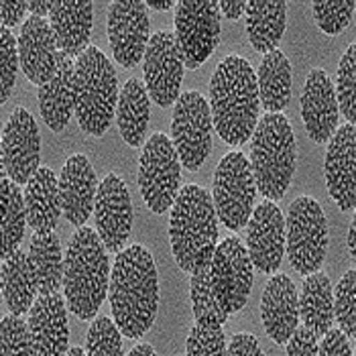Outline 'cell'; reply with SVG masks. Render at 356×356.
I'll return each instance as SVG.
<instances>
[{"instance_id": "1", "label": "cell", "mask_w": 356, "mask_h": 356, "mask_svg": "<svg viewBox=\"0 0 356 356\" xmlns=\"http://www.w3.org/2000/svg\"><path fill=\"white\" fill-rule=\"evenodd\" d=\"M108 298L114 322L127 338L137 340L153 326L159 307V281L147 248L131 245L116 254Z\"/></svg>"}, {"instance_id": "2", "label": "cell", "mask_w": 356, "mask_h": 356, "mask_svg": "<svg viewBox=\"0 0 356 356\" xmlns=\"http://www.w3.org/2000/svg\"><path fill=\"white\" fill-rule=\"evenodd\" d=\"M212 124L228 145H243L252 137L259 122V83L245 57L228 55L218 63L212 82Z\"/></svg>"}, {"instance_id": "3", "label": "cell", "mask_w": 356, "mask_h": 356, "mask_svg": "<svg viewBox=\"0 0 356 356\" xmlns=\"http://www.w3.org/2000/svg\"><path fill=\"white\" fill-rule=\"evenodd\" d=\"M169 238L181 271L192 273L212 263L218 247V214L208 190L190 184L177 192L171 206Z\"/></svg>"}, {"instance_id": "4", "label": "cell", "mask_w": 356, "mask_h": 356, "mask_svg": "<svg viewBox=\"0 0 356 356\" xmlns=\"http://www.w3.org/2000/svg\"><path fill=\"white\" fill-rule=\"evenodd\" d=\"M65 302L80 320L96 318L108 296L110 261L100 234L80 226L65 250Z\"/></svg>"}, {"instance_id": "5", "label": "cell", "mask_w": 356, "mask_h": 356, "mask_svg": "<svg viewBox=\"0 0 356 356\" xmlns=\"http://www.w3.org/2000/svg\"><path fill=\"white\" fill-rule=\"evenodd\" d=\"M250 171L257 190L267 200H281L296 171V135L281 112H267L252 133Z\"/></svg>"}, {"instance_id": "6", "label": "cell", "mask_w": 356, "mask_h": 356, "mask_svg": "<svg viewBox=\"0 0 356 356\" xmlns=\"http://www.w3.org/2000/svg\"><path fill=\"white\" fill-rule=\"evenodd\" d=\"M118 104L114 65L98 47H88L76 59V118L88 135L102 137Z\"/></svg>"}, {"instance_id": "7", "label": "cell", "mask_w": 356, "mask_h": 356, "mask_svg": "<svg viewBox=\"0 0 356 356\" xmlns=\"http://www.w3.org/2000/svg\"><path fill=\"white\" fill-rule=\"evenodd\" d=\"M328 247V224L322 206L302 195L291 202L285 218V248L291 267L302 275L320 271Z\"/></svg>"}, {"instance_id": "8", "label": "cell", "mask_w": 356, "mask_h": 356, "mask_svg": "<svg viewBox=\"0 0 356 356\" xmlns=\"http://www.w3.org/2000/svg\"><path fill=\"white\" fill-rule=\"evenodd\" d=\"M181 161L163 133L151 135L138 159V188L147 208L155 214L171 210L181 179Z\"/></svg>"}, {"instance_id": "9", "label": "cell", "mask_w": 356, "mask_h": 356, "mask_svg": "<svg viewBox=\"0 0 356 356\" xmlns=\"http://www.w3.org/2000/svg\"><path fill=\"white\" fill-rule=\"evenodd\" d=\"M257 184L248 159L241 151H232L220 159L214 175L212 202L218 220L228 230H243L254 210Z\"/></svg>"}, {"instance_id": "10", "label": "cell", "mask_w": 356, "mask_h": 356, "mask_svg": "<svg viewBox=\"0 0 356 356\" xmlns=\"http://www.w3.org/2000/svg\"><path fill=\"white\" fill-rule=\"evenodd\" d=\"M171 143L186 169L197 171L212 151V112L197 92L179 94L173 106Z\"/></svg>"}, {"instance_id": "11", "label": "cell", "mask_w": 356, "mask_h": 356, "mask_svg": "<svg viewBox=\"0 0 356 356\" xmlns=\"http://www.w3.org/2000/svg\"><path fill=\"white\" fill-rule=\"evenodd\" d=\"M216 0H188L175 6V39L186 67L197 70L220 43Z\"/></svg>"}, {"instance_id": "12", "label": "cell", "mask_w": 356, "mask_h": 356, "mask_svg": "<svg viewBox=\"0 0 356 356\" xmlns=\"http://www.w3.org/2000/svg\"><path fill=\"white\" fill-rule=\"evenodd\" d=\"M210 273L214 291L226 314H238L247 305L252 287V261L238 236H226L216 247Z\"/></svg>"}, {"instance_id": "13", "label": "cell", "mask_w": 356, "mask_h": 356, "mask_svg": "<svg viewBox=\"0 0 356 356\" xmlns=\"http://www.w3.org/2000/svg\"><path fill=\"white\" fill-rule=\"evenodd\" d=\"M145 88L149 98L159 106H171L179 98V86L184 80V57L179 51L175 33L159 31L149 39L147 51L143 57Z\"/></svg>"}, {"instance_id": "14", "label": "cell", "mask_w": 356, "mask_h": 356, "mask_svg": "<svg viewBox=\"0 0 356 356\" xmlns=\"http://www.w3.org/2000/svg\"><path fill=\"white\" fill-rule=\"evenodd\" d=\"M147 4L140 0H122L108 6V41L114 61L122 67H135L149 45Z\"/></svg>"}, {"instance_id": "15", "label": "cell", "mask_w": 356, "mask_h": 356, "mask_svg": "<svg viewBox=\"0 0 356 356\" xmlns=\"http://www.w3.org/2000/svg\"><path fill=\"white\" fill-rule=\"evenodd\" d=\"M41 159V137L33 114L15 108L2 131V167L15 184H29Z\"/></svg>"}, {"instance_id": "16", "label": "cell", "mask_w": 356, "mask_h": 356, "mask_svg": "<svg viewBox=\"0 0 356 356\" xmlns=\"http://www.w3.org/2000/svg\"><path fill=\"white\" fill-rule=\"evenodd\" d=\"M96 232L110 252H120L127 245L133 228V202L124 181L108 173L100 184L94 202Z\"/></svg>"}, {"instance_id": "17", "label": "cell", "mask_w": 356, "mask_h": 356, "mask_svg": "<svg viewBox=\"0 0 356 356\" xmlns=\"http://www.w3.org/2000/svg\"><path fill=\"white\" fill-rule=\"evenodd\" d=\"M247 250L252 267L263 273H277L285 254V216L279 206L261 202L247 222Z\"/></svg>"}, {"instance_id": "18", "label": "cell", "mask_w": 356, "mask_h": 356, "mask_svg": "<svg viewBox=\"0 0 356 356\" xmlns=\"http://www.w3.org/2000/svg\"><path fill=\"white\" fill-rule=\"evenodd\" d=\"M326 186L330 197L342 212L356 206V131L355 124L336 129L326 151Z\"/></svg>"}, {"instance_id": "19", "label": "cell", "mask_w": 356, "mask_h": 356, "mask_svg": "<svg viewBox=\"0 0 356 356\" xmlns=\"http://www.w3.org/2000/svg\"><path fill=\"white\" fill-rule=\"evenodd\" d=\"M302 118L307 137L314 143H326L332 138L340 110L334 92V82L324 70H312L302 92Z\"/></svg>"}, {"instance_id": "20", "label": "cell", "mask_w": 356, "mask_h": 356, "mask_svg": "<svg viewBox=\"0 0 356 356\" xmlns=\"http://www.w3.org/2000/svg\"><path fill=\"white\" fill-rule=\"evenodd\" d=\"M57 41L51 23L39 17H29L19 35V59L29 82L39 88L54 78L57 70Z\"/></svg>"}, {"instance_id": "21", "label": "cell", "mask_w": 356, "mask_h": 356, "mask_svg": "<svg viewBox=\"0 0 356 356\" xmlns=\"http://www.w3.org/2000/svg\"><path fill=\"white\" fill-rule=\"evenodd\" d=\"M29 326L35 340V355L61 356L67 353L70 328L61 293H39L29 309Z\"/></svg>"}, {"instance_id": "22", "label": "cell", "mask_w": 356, "mask_h": 356, "mask_svg": "<svg viewBox=\"0 0 356 356\" xmlns=\"http://www.w3.org/2000/svg\"><path fill=\"white\" fill-rule=\"evenodd\" d=\"M98 179L86 155H72L59 175V195L63 214L74 226H86L94 212Z\"/></svg>"}, {"instance_id": "23", "label": "cell", "mask_w": 356, "mask_h": 356, "mask_svg": "<svg viewBox=\"0 0 356 356\" xmlns=\"http://www.w3.org/2000/svg\"><path fill=\"white\" fill-rule=\"evenodd\" d=\"M261 318L265 332L277 344H285L287 338L300 324V303L298 289L291 277L285 273H275L261 300Z\"/></svg>"}, {"instance_id": "24", "label": "cell", "mask_w": 356, "mask_h": 356, "mask_svg": "<svg viewBox=\"0 0 356 356\" xmlns=\"http://www.w3.org/2000/svg\"><path fill=\"white\" fill-rule=\"evenodd\" d=\"M39 108L54 133H61L76 114V61L70 55H57L54 78L39 88Z\"/></svg>"}, {"instance_id": "25", "label": "cell", "mask_w": 356, "mask_h": 356, "mask_svg": "<svg viewBox=\"0 0 356 356\" xmlns=\"http://www.w3.org/2000/svg\"><path fill=\"white\" fill-rule=\"evenodd\" d=\"M94 21V4L92 2H67L54 0V8L49 15V23L54 29L57 49L70 55L72 59L90 47V33Z\"/></svg>"}, {"instance_id": "26", "label": "cell", "mask_w": 356, "mask_h": 356, "mask_svg": "<svg viewBox=\"0 0 356 356\" xmlns=\"http://www.w3.org/2000/svg\"><path fill=\"white\" fill-rule=\"evenodd\" d=\"M27 222L33 232H54L63 212L59 195V177L49 167H39L25 188Z\"/></svg>"}, {"instance_id": "27", "label": "cell", "mask_w": 356, "mask_h": 356, "mask_svg": "<svg viewBox=\"0 0 356 356\" xmlns=\"http://www.w3.org/2000/svg\"><path fill=\"white\" fill-rule=\"evenodd\" d=\"M298 303L302 326L320 340L334 324V298L328 275L320 271L305 275L302 293H298Z\"/></svg>"}, {"instance_id": "28", "label": "cell", "mask_w": 356, "mask_h": 356, "mask_svg": "<svg viewBox=\"0 0 356 356\" xmlns=\"http://www.w3.org/2000/svg\"><path fill=\"white\" fill-rule=\"evenodd\" d=\"M285 10L283 0H252L247 2L248 39L259 54H271L277 49L285 33Z\"/></svg>"}, {"instance_id": "29", "label": "cell", "mask_w": 356, "mask_h": 356, "mask_svg": "<svg viewBox=\"0 0 356 356\" xmlns=\"http://www.w3.org/2000/svg\"><path fill=\"white\" fill-rule=\"evenodd\" d=\"M29 263L37 279L39 293H55L63 285L65 261L59 236L55 232H33Z\"/></svg>"}, {"instance_id": "30", "label": "cell", "mask_w": 356, "mask_h": 356, "mask_svg": "<svg viewBox=\"0 0 356 356\" xmlns=\"http://www.w3.org/2000/svg\"><path fill=\"white\" fill-rule=\"evenodd\" d=\"M2 293L10 314L15 316L27 314L35 303V296L39 293L29 254L19 248L2 263Z\"/></svg>"}, {"instance_id": "31", "label": "cell", "mask_w": 356, "mask_h": 356, "mask_svg": "<svg viewBox=\"0 0 356 356\" xmlns=\"http://www.w3.org/2000/svg\"><path fill=\"white\" fill-rule=\"evenodd\" d=\"M116 124L129 147H140L145 143L149 127V94L145 83L135 78L124 83L118 96Z\"/></svg>"}, {"instance_id": "32", "label": "cell", "mask_w": 356, "mask_h": 356, "mask_svg": "<svg viewBox=\"0 0 356 356\" xmlns=\"http://www.w3.org/2000/svg\"><path fill=\"white\" fill-rule=\"evenodd\" d=\"M257 83L265 112H283L287 108L291 98V65L283 51L273 49L263 57Z\"/></svg>"}, {"instance_id": "33", "label": "cell", "mask_w": 356, "mask_h": 356, "mask_svg": "<svg viewBox=\"0 0 356 356\" xmlns=\"http://www.w3.org/2000/svg\"><path fill=\"white\" fill-rule=\"evenodd\" d=\"M2 259L10 257L25 236L27 226V208H25V193L19 190V184H15L10 177H2Z\"/></svg>"}, {"instance_id": "34", "label": "cell", "mask_w": 356, "mask_h": 356, "mask_svg": "<svg viewBox=\"0 0 356 356\" xmlns=\"http://www.w3.org/2000/svg\"><path fill=\"white\" fill-rule=\"evenodd\" d=\"M190 298H192V312L195 324L204 326H224L230 314L222 307L218 296L212 285L210 265H204L192 271L190 281Z\"/></svg>"}, {"instance_id": "35", "label": "cell", "mask_w": 356, "mask_h": 356, "mask_svg": "<svg viewBox=\"0 0 356 356\" xmlns=\"http://www.w3.org/2000/svg\"><path fill=\"white\" fill-rule=\"evenodd\" d=\"M334 298V320L340 330L348 336L350 342L356 338V271L350 269L340 279L336 289H332Z\"/></svg>"}, {"instance_id": "36", "label": "cell", "mask_w": 356, "mask_h": 356, "mask_svg": "<svg viewBox=\"0 0 356 356\" xmlns=\"http://www.w3.org/2000/svg\"><path fill=\"white\" fill-rule=\"evenodd\" d=\"M336 100L338 110H342V116L348 120V124H355L356 118V47L350 45L346 54L342 55L336 76Z\"/></svg>"}, {"instance_id": "37", "label": "cell", "mask_w": 356, "mask_h": 356, "mask_svg": "<svg viewBox=\"0 0 356 356\" xmlns=\"http://www.w3.org/2000/svg\"><path fill=\"white\" fill-rule=\"evenodd\" d=\"M0 353L4 356H35V340L29 322L21 316H6L0 324Z\"/></svg>"}, {"instance_id": "38", "label": "cell", "mask_w": 356, "mask_h": 356, "mask_svg": "<svg viewBox=\"0 0 356 356\" xmlns=\"http://www.w3.org/2000/svg\"><path fill=\"white\" fill-rule=\"evenodd\" d=\"M120 328L110 318H96L88 330L86 338V355L88 356H120L122 342H120Z\"/></svg>"}, {"instance_id": "39", "label": "cell", "mask_w": 356, "mask_h": 356, "mask_svg": "<svg viewBox=\"0 0 356 356\" xmlns=\"http://www.w3.org/2000/svg\"><path fill=\"white\" fill-rule=\"evenodd\" d=\"M314 19L318 27L326 35H338L340 31L350 25L353 13H355V2L353 0H334V2H314Z\"/></svg>"}, {"instance_id": "40", "label": "cell", "mask_w": 356, "mask_h": 356, "mask_svg": "<svg viewBox=\"0 0 356 356\" xmlns=\"http://www.w3.org/2000/svg\"><path fill=\"white\" fill-rule=\"evenodd\" d=\"M19 41L6 27L0 29V102H6L13 94L17 82V67L21 65L19 59Z\"/></svg>"}, {"instance_id": "41", "label": "cell", "mask_w": 356, "mask_h": 356, "mask_svg": "<svg viewBox=\"0 0 356 356\" xmlns=\"http://www.w3.org/2000/svg\"><path fill=\"white\" fill-rule=\"evenodd\" d=\"M190 356H222L226 355V336L222 326H204L195 324L188 336Z\"/></svg>"}, {"instance_id": "42", "label": "cell", "mask_w": 356, "mask_h": 356, "mask_svg": "<svg viewBox=\"0 0 356 356\" xmlns=\"http://www.w3.org/2000/svg\"><path fill=\"white\" fill-rule=\"evenodd\" d=\"M287 355L289 356H320L318 350V338L303 328L302 324H298V328L293 330V334L287 338Z\"/></svg>"}, {"instance_id": "43", "label": "cell", "mask_w": 356, "mask_h": 356, "mask_svg": "<svg viewBox=\"0 0 356 356\" xmlns=\"http://www.w3.org/2000/svg\"><path fill=\"white\" fill-rule=\"evenodd\" d=\"M318 350L320 356H353L355 350L350 346L348 336L340 328H330L322 340L318 342Z\"/></svg>"}, {"instance_id": "44", "label": "cell", "mask_w": 356, "mask_h": 356, "mask_svg": "<svg viewBox=\"0 0 356 356\" xmlns=\"http://www.w3.org/2000/svg\"><path fill=\"white\" fill-rule=\"evenodd\" d=\"M226 355L230 356H263V348H261V342L257 336L247 334V332H241V334H234L228 342V348H226Z\"/></svg>"}, {"instance_id": "45", "label": "cell", "mask_w": 356, "mask_h": 356, "mask_svg": "<svg viewBox=\"0 0 356 356\" xmlns=\"http://www.w3.org/2000/svg\"><path fill=\"white\" fill-rule=\"evenodd\" d=\"M29 10V2L25 0H4L2 2V27L10 29L19 25Z\"/></svg>"}, {"instance_id": "46", "label": "cell", "mask_w": 356, "mask_h": 356, "mask_svg": "<svg viewBox=\"0 0 356 356\" xmlns=\"http://www.w3.org/2000/svg\"><path fill=\"white\" fill-rule=\"evenodd\" d=\"M220 15H224L230 21H238L243 17V13L247 10V2L243 0H222L218 2Z\"/></svg>"}, {"instance_id": "47", "label": "cell", "mask_w": 356, "mask_h": 356, "mask_svg": "<svg viewBox=\"0 0 356 356\" xmlns=\"http://www.w3.org/2000/svg\"><path fill=\"white\" fill-rule=\"evenodd\" d=\"M51 8H54V0H33L29 2V10L33 17H39V19H45L51 15Z\"/></svg>"}, {"instance_id": "48", "label": "cell", "mask_w": 356, "mask_h": 356, "mask_svg": "<svg viewBox=\"0 0 356 356\" xmlns=\"http://www.w3.org/2000/svg\"><path fill=\"white\" fill-rule=\"evenodd\" d=\"M356 222L350 224V230H348V248H350V257L356 259Z\"/></svg>"}, {"instance_id": "49", "label": "cell", "mask_w": 356, "mask_h": 356, "mask_svg": "<svg viewBox=\"0 0 356 356\" xmlns=\"http://www.w3.org/2000/svg\"><path fill=\"white\" fill-rule=\"evenodd\" d=\"M149 8H155V10H169V8H173L175 6V2L173 0H165V2H153V0H149V2H145Z\"/></svg>"}, {"instance_id": "50", "label": "cell", "mask_w": 356, "mask_h": 356, "mask_svg": "<svg viewBox=\"0 0 356 356\" xmlns=\"http://www.w3.org/2000/svg\"><path fill=\"white\" fill-rule=\"evenodd\" d=\"M140 355H155V348L151 346V344H138L135 346L133 350H131V356H140Z\"/></svg>"}, {"instance_id": "51", "label": "cell", "mask_w": 356, "mask_h": 356, "mask_svg": "<svg viewBox=\"0 0 356 356\" xmlns=\"http://www.w3.org/2000/svg\"><path fill=\"white\" fill-rule=\"evenodd\" d=\"M65 355L67 356H83L86 355V350H83V348H70Z\"/></svg>"}]
</instances>
